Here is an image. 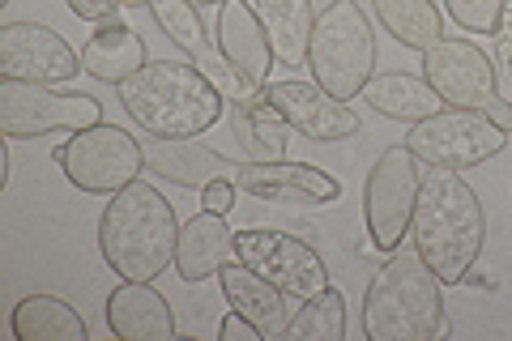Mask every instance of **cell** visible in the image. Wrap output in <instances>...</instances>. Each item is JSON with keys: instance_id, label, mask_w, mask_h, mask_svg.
I'll use <instances>...</instances> for the list:
<instances>
[{"instance_id": "cell-35", "label": "cell", "mask_w": 512, "mask_h": 341, "mask_svg": "<svg viewBox=\"0 0 512 341\" xmlns=\"http://www.w3.org/2000/svg\"><path fill=\"white\" fill-rule=\"evenodd\" d=\"M124 9H141V5H150V0H120Z\"/></svg>"}, {"instance_id": "cell-5", "label": "cell", "mask_w": 512, "mask_h": 341, "mask_svg": "<svg viewBox=\"0 0 512 341\" xmlns=\"http://www.w3.org/2000/svg\"><path fill=\"white\" fill-rule=\"evenodd\" d=\"M308 64L316 86L342 103L359 99L363 86L376 77V35L355 0H329L316 13Z\"/></svg>"}, {"instance_id": "cell-20", "label": "cell", "mask_w": 512, "mask_h": 341, "mask_svg": "<svg viewBox=\"0 0 512 341\" xmlns=\"http://www.w3.org/2000/svg\"><path fill=\"white\" fill-rule=\"evenodd\" d=\"M146 64H150L146 43L124 22H103L82 47V69L94 81H107V86H124V81L137 77Z\"/></svg>"}, {"instance_id": "cell-8", "label": "cell", "mask_w": 512, "mask_h": 341, "mask_svg": "<svg viewBox=\"0 0 512 341\" xmlns=\"http://www.w3.org/2000/svg\"><path fill=\"white\" fill-rule=\"evenodd\" d=\"M103 124V107L90 94H60L39 81L0 77V133L9 141H35L43 133H86Z\"/></svg>"}, {"instance_id": "cell-9", "label": "cell", "mask_w": 512, "mask_h": 341, "mask_svg": "<svg viewBox=\"0 0 512 341\" xmlns=\"http://www.w3.org/2000/svg\"><path fill=\"white\" fill-rule=\"evenodd\" d=\"M423 184V162L410 154V145H389L376 167L367 171L363 184V214H367V235H372L376 252H397L410 231L414 201H419Z\"/></svg>"}, {"instance_id": "cell-36", "label": "cell", "mask_w": 512, "mask_h": 341, "mask_svg": "<svg viewBox=\"0 0 512 341\" xmlns=\"http://www.w3.org/2000/svg\"><path fill=\"white\" fill-rule=\"evenodd\" d=\"M205 5H227V0H205Z\"/></svg>"}, {"instance_id": "cell-11", "label": "cell", "mask_w": 512, "mask_h": 341, "mask_svg": "<svg viewBox=\"0 0 512 341\" xmlns=\"http://www.w3.org/2000/svg\"><path fill=\"white\" fill-rule=\"evenodd\" d=\"M423 77L431 81V90L440 94L448 107H470L487 111L500 99V73L487 60V52L470 39H440L436 47L423 52Z\"/></svg>"}, {"instance_id": "cell-2", "label": "cell", "mask_w": 512, "mask_h": 341, "mask_svg": "<svg viewBox=\"0 0 512 341\" xmlns=\"http://www.w3.org/2000/svg\"><path fill=\"white\" fill-rule=\"evenodd\" d=\"M175 243H180V218L154 184L133 180L111 192L99 218V252L103 265L120 273V282H154L175 265Z\"/></svg>"}, {"instance_id": "cell-37", "label": "cell", "mask_w": 512, "mask_h": 341, "mask_svg": "<svg viewBox=\"0 0 512 341\" xmlns=\"http://www.w3.org/2000/svg\"><path fill=\"white\" fill-rule=\"evenodd\" d=\"M0 5H9V0H0Z\"/></svg>"}, {"instance_id": "cell-7", "label": "cell", "mask_w": 512, "mask_h": 341, "mask_svg": "<svg viewBox=\"0 0 512 341\" xmlns=\"http://www.w3.org/2000/svg\"><path fill=\"white\" fill-rule=\"evenodd\" d=\"M52 158L64 167V180L77 192H94V197H103V192L111 197V192H120L146 175L141 141L128 137L116 124H94L86 133L69 137L64 145H56Z\"/></svg>"}, {"instance_id": "cell-15", "label": "cell", "mask_w": 512, "mask_h": 341, "mask_svg": "<svg viewBox=\"0 0 512 341\" xmlns=\"http://www.w3.org/2000/svg\"><path fill=\"white\" fill-rule=\"evenodd\" d=\"M107 329L120 341H171L175 312L154 282H120L107 295Z\"/></svg>"}, {"instance_id": "cell-28", "label": "cell", "mask_w": 512, "mask_h": 341, "mask_svg": "<svg viewBox=\"0 0 512 341\" xmlns=\"http://www.w3.org/2000/svg\"><path fill=\"white\" fill-rule=\"evenodd\" d=\"M158 26H163V35L180 47L188 56H201L205 47H214L210 35H205V22H201V9L197 0H150Z\"/></svg>"}, {"instance_id": "cell-32", "label": "cell", "mask_w": 512, "mask_h": 341, "mask_svg": "<svg viewBox=\"0 0 512 341\" xmlns=\"http://www.w3.org/2000/svg\"><path fill=\"white\" fill-rule=\"evenodd\" d=\"M495 73H500L504 81H512V0L504 5L500 30H495Z\"/></svg>"}, {"instance_id": "cell-27", "label": "cell", "mask_w": 512, "mask_h": 341, "mask_svg": "<svg viewBox=\"0 0 512 341\" xmlns=\"http://www.w3.org/2000/svg\"><path fill=\"white\" fill-rule=\"evenodd\" d=\"M192 64L214 81V90L222 94V103L227 107H244V103H256V99H265L269 86H261L256 77H248L239 64H231L227 56L218 52V47H205L201 56H192Z\"/></svg>"}, {"instance_id": "cell-10", "label": "cell", "mask_w": 512, "mask_h": 341, "mask_svg": "<svg viewBox=\"0 0 512 341\" xmlns=\"http://www.w3.org/2000/svg\"><path fill=\"white\" fill-rule=\"evenodd\" d=\"M235 261L248 265L252 273H261L265 282H274L291 299H312L316 290L329 286L325 261L316 256V248H308L303 239L282 235V231H261V226H256V231H239Z\"/></svg>"}, {"instance_id": "cell-30", "label": "cell", "mask_w": 512, "mask_h": 341, "mask_svg": "<svg viewBox=\"0 0 512 341\" xmlns=\"http://www.w3.org/2000/svg\"><path fill=\"white\" fill-rule=\"evenodd\" d=\"M69 5L73 18H82V22H94V26H103V22H116V13L124 9L120 0H64Z\"/></svg>"}, {"instance_id": "cell-25", "label": "cell", "mask_w": 512, "mask_h": 341, "mask_svg": "<svg viewBox=\"0 0 512 341\" xmlns=\"http://www.w3.org/2000/svg\"><path fill=\"white\" fill-rule=\"evenodd\" d=\"M376 22L414 52H427L444 39V13L436 0H376Z\"/></svg>"}, {"instance_id": "cell-33", "label": "cell", "mask_w": 512, "mask_h": 341, "mask_svg": "<svg viewBox=\"0 0 512 341\" xmlns=\"http://www.w3.org/2000/svg\"><path fill=\"white\" fill-rule=\"evenodd\" d=\"M218 337H222V341H261L265 333L256 329V324H252L248 316H239L235 307H231V312L222 316V324H218Z\"/></svg>"}, {"instance_id": "cell-14", "label": "cell", "mask_w": 512, "mask_h": 341, "mask_svg": "<svg viewBox=\"0 0 512 341\" xmlns=\"http://www.w3.org/2000/svg\"><path fill=\"white\" fill-rule=\"evenodd\" d=\"M269 103H274L286 124L308 141H346L359 133V116L342 99H333L329 90H320L316 81H274L269 86Z\"/></svg>"}, {"instance_id": "cell-18", "label": "cell", "mask_w": 512, "mask_h": 341, "mask_svg": "<svg viewBox=\"0 0 512 341\" xmlns=\"http://www.w3.org/2000/svg\"><path fill=\"white\" fill-rule=\"evenodd\" d=\"M218 282H222V295H227V303L235 307L239 316H248L265 337H286L291 316H295L286 290H278L274 282H265L261 273H252L248 265H239V261L222 265Z\"/></svg>"}, {"instance_id": "cell-1", "label": "cell", "mask_w": 512, "mask_h": 341, "mask_svg": "<svg viewBox=\"0 0 512 341\" xmlns=\"http://www.w3.org/2000/svg\"><path fill=\"white\" fill-rule=\"evenodd\" d=\"M410 235H414V252L427 261V269L444 286H461L474 273L487 243L483 201L457 171L423 167Z\"/></svg>"}, {"instance_id": "cell-17", "label": "cell", "mask_w": 512, "mask_h": 341, "mask_svg": "<svg viewBox=\"0 0 512 341\" xmlns=\"http://www.w3.org/2000/svg\"><path fill=\"white\" fill-rule=\"evenodd\" d=\"M235 261V231L227 226V214H210L201 209L197 218L180 226V243H175V273L180 282L197 286L205 278H218L222 265Z\"/></svg>"}, {"instance_id": "cell-29", "label": "cell", "mask_w": 512, "mask_h": 341, "mask_svg": "<svg viewBox=\"0 0 512 341\" xmlns=\"http://www.w3.org/2000/svg\"><path fill=\"white\" fill-rule=\"evenodd\" d=\"M508 0H444V13L453 18L466 35H495L504 18Z\"/></svg>"}, {"instance_id": "cell-22", "label": "cell", "mask_w": 512, "mask_h": 341, "mask_svg": "<svg viewBox=\"0 0 512 341\" xmlns=\"http://www.w3.org/2000/svg\"><path fill=\"white\" fill-rule=\"evenodd\" d=\"M363 99L372 103V111H380L389 120H402V124H419L444 107V99L431 90V81L414 73H376L363 86Z\"/></svg>"}, {"instance_id": "cell-31", "label": "cell", "mask_w": 512, "mask_h": 341, "mask_svg": "<svg viewBox=\"0 0 512 341\" xmlns=\"http://www.w3.org/2000/svg\"><path fill=\"white\" fill-rule=\"evenodd\" d=\"M235 175H222V180H214V184H205L201 188V205L210 209V214H231L235 209Z\"/></svg>"}, {"instance_id": "cell-21", "label": "cell", "mask_w": 512, "mask_h": 341, "mask_svg": "<svg viewBox=\"0 0 512 341\" xmlns=\"http://www.w3.org/2000/svg\"><path fill=\"white\" fill-rule=\"evenodd\" d=\"M252 9L265 26L278 64H286V69L308 64V43H312V26H316L312 0H252Z\"/></svg>"}, {"instance_id": "cell-6", "label": "cell", "mask_w": 512, "mask_h": 341, "mask_svg": "<svg viewBox=\"0 0 512 341\" xmlns=\"http://www.w3.org/2000/svg\"><path fill=\"white\" fill-rule=\"evenodd\" d=\"M406 145H410V154L419 158L423 167L470 171V167H478V162L500 154L508 145V133L487 116V111L440 107L436 116L410 124Z\"/></svg>"}, {"instance_id": "cell-4", "label": "cell", "mask_w": 512, "mask_h": 341, "mask_svg": "<svg viewBox=\"0 0 512 341\" xmlns=\"http://www.w3.org/2000/svg\"><path fill=\"white\" fill-rule=\"evenodd\" d=\"M363 333L372 341H436L448 333L444 282L414 248L389 252L363 295Z\"/></svg>"}, {"instance_id": "cell-24", "label": "cell", "mask_w": 512, "mask_h": 341, "mask_svg": "<svg viewBox=\"0 0 512 341\" xmlns=\"http://www.w3.org/2000/svg\"><path fill=\"white\" fill-rule=\"evenodd\" d=\"M231 128H235V141L248 162H282L286 145H291V133H295L282 111L269 103V94L256 103L231 107Z\"/></svg>"}, {"instance_id": "cell-12", "label": "cell", "mask_w": 512, "mask_h": 341, "mask_svg": "<svg viewBox=\"0 0 512 341\" xmlns=\"http://www.w3.org/2000/svg\"><path fill=\"white\" fill-rule=\"evenodd\" d=\"M82 69V52H73L69 39L39 22H5L0 26V77L60 86Z\"/></svg>"}, {"instance_id": "cell-26", "label": "cell", "mask_w": 512, "mask_h": 341, "mask_svg": "<svg viewBox=\"0 0 512 341\" xmlns=\"http://www.w3.org/2000/svg\"><path fill=\"white\" fill-rule=\"evenodd\" d=\"M286 341H346V295L338 286L316 290L312 299L295 307Z\"/></svg>"}, {"instance_id": "cell-23", "label": "cell", "mask_w": 512, "mask_h": 341, "mask_svg": "<svg viewBox=\"0 0 512 341\" xmlns=\"http://www.w3.org/2000/svg\"><path fill=\"white\" fill-rule=\"evenodd\" d=\"M9 329L18 341H86L90 337L82 312L69 299H56V295H26L13 307Z\"/></svg>"}, {"instance_id": "cell-16", "label": "cell", "mask_w": 512, "mask_h": 341, "mask_svg": "<svg viewBox=\"0 0 512 341\" xmlns=\"http://www.w3.org/2000/svg\"><path fill=\"white\" fill-rule=\"evenodd\" d=\"M141 150H146L150 175L171 180L180 188H205V184L222 180V175L239 171L235 162H227L218 150H210V145H201L192 137H150V141H141Z\"/></svg>"}, {"instance_id": "cell-3", "label": "cell", "mask_w": 512, "mask_h": 341, "mask_svg": "<svg viewBox=\"0 0 512 341\" xmlns=\"http://www.w3.org/2000/svg\"><path fill=\"white\" fill-rule=\"evenodd\" d=\"M120 103L150 137H201L227 111L214 81L188 60H150L120 86Z\"/></svg>"}, {"instance_id": "cell-34", "label": "cell", "mask_w": 512, "mask_h": 341, "mask_svg": "<svg viewBox=\"0 0 512 341\" xmlns=\"http://www.w3.org/2000/svg\"><path fill=\"white\" fill-rule=\"evenodd\" d=\"M487 116H491L495 124H500L504 133H512V103H508V99H495V103L487 107Z\"/></svg>"}, {"instance_id": "cell-13", "label": "cell", "mask_w": 512, "mask_h": 341, "mask_svg": "<svg viewBox=\"0 0 512 341\" xmlns=\"http://www.w3.org/2000/svg\"><path fill=\"white\" fill-rule=\"evenodd\" d=\"M235 188L256 201L274 205H333L342 197V184L312 162H244L235 171Z\"/></svg>"}, {"instance_id": "cell-19", "label": "cell", "mask_w": 512, "mask_h": 341, "mask_svg": "<svg viewBox=\"0 0 512 341\" xmlns=\"http://www.w3.org/2000/svg\"><path fill=\"white\" fill-rule=\"evenodd\" d=\"M218 52L231 64H239L248 77H256L261 86H269L274 47H269L265 26L248 0H227V5H218Z\"/></svg>"}]
</instances>
